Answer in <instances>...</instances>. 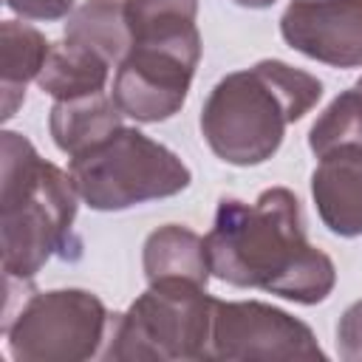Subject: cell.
Here are the masks:
<instances>
[{"label":"cell","mask_w":362,"mask_h":362,"mask_svg":"<svg viewBox=\"0 0 362 362\" xmlns=\"http://www.w3.org/2000/svg\"><path fill=\"white\" fill-rule=\"evenodd\" d=\"M124 17L133 42L173 37L198 28V0H124Z\"/></svg>","instance_id":"obj_16"},{"label":"cell","mask_w":362,"mask_h":362,"mask_svg":"<svg viewBox=\"0 0 362 362\" xmlns=\"http://www.w3.org/2000/svg\"><path fill=\"white\" fill-rule=\"evenodd\" d=\"M51 42L42 31L28 23L6 20L0 25V90H3V119L8 122L25 99V85L40 76Z\"/></svg>","instance_id":"obj_13"},{"label":"cell","mask_w":362,"mask_h":362,"mask_svg":"<svg viewBox=\"0 0 362 362\" xmlns=\"http://www.w3.org/2000/svg\"><path fill=\"white\" fill-rule=\"evenodd\" d=\"M65 40L96 51L110 65H119L133 45V34H130L127 17H124V0H85V3H79L68 14Z\"/></svg>","instance_id":"obj_15"},{"label":"cell","mask_w":362,"mask_h":362,"mask_svg":"<svg viewBox=\"0 0 362 362\" xmlns=\"http://www.w3.org/2000/svg\"><path fill=\"white\" fill-rule=\"evenodd\" d=\"M110 314L85 288H54L28 294L6 317L3 334L17 362H82L107 342Z\"/></svg>","instance_id":"obj_6"},{"label":"cell","mask_w":362,"mask_h":362,"mask_svg":"<svg viewBox=\"0 0 362 362\" xmlns=\"http://www.w3.org/2000/svg\"><path fill=\"white\" fill-rule=\"evenodd\" d=\"M215 297L189 283H150L124 314L110 317L105 359H209Z\"/></svg>","instance_id":"obj_4"},{"label":"cell","mask_w":362,"mask_h":362,"mask_svg":"<svg viewBox=\"0 0 362 362\" xmlns=\"http://www.w3.org/2000/svg\"><path fill=\"white\" fill-rule=\"evenodd\" d=\"M76 0H6V6L23 20H62L74 11Z\"/></svg>","instance_id":"obj_19"},{"label":"cell","mask_w":362,"mask_h":362,"mask_svg":"<svg viewBox=\"0 0 362 362\" xmlns=\"http://www.w3.org/2000/svg\"><path fill=\"white\" fill-rule=\"evenodd\" d=\"M122 116L124 113L119 110L113 96L96 90L74 99H57L48 116V130L54 144L74 158L113 136L122 127Z\"/></svg>","instance_id":"obj_12"},{"label":"cell","mask_w":362,"mask_h":362,"mask_svg":"<svg viewBox=\"0 0 362 362\" xmlns=\"http://www.w3.org/2000/svg\"><path fill=\"white\" fill-rule=\"evenodd\" d=\"M209 359L272 362V359H325L311 328L283 308L257 300H215Z\"/></svg>","instance_id":"obj_8"},{"label":"cell","mask_w":362,"mask_h":362,"mask_svg":"<svg viewBox=\"0 0 362 362\" xmlns=\"http://www.w3.org/2000/svg\"><path fill=\"white\" fill-rule=\"evenodd\" d=\"M359 144L362 147V90H342L311 124L308 147L320 158L337 147Z\"/></svg>","instance_id":"obj_17"},{"label":"cell","mask_w":362,"mask_h":362,"mask_svg":"<svg viewBox=\"0 0 362 362\" xmlns=\"http://www.w3.org/2000/svg\"><path fill=\"white\" fill-rule=\"evenodd\" d=\"M79 192L68 173L6 130L0 139V249L6 280L28 283L54 255L79 257L74 235Z\"/></svg>","instance_id":"obj_2"},{"label":"cell","mask_w":362,"mask_h":362,"mask_svg":"<svg viewBox=\"0 0 362 362\" xmlns=\"http://www.w3.org/2000/svg\"><path fill=\"white\" fill-rule=\"evenodd\" d=\"M107 74H110L107 59H102L96 51L79 42L62 40V42H51L45 65L37 76V85L54 99H74V96L105 90Z\"/></svg>","instance_id":"obj_14"},{"label":"cell","mask_w":362,"mask_h":362,"mask_svg":"<svg viewBox=\"0 0 362 362\" xmlns=\"http://www.w3.org/2000/svg\"><path fill=\"white\" fill-rule=\"evenodd\" d=\"M141 266L147 283H189L206 288L212 277L206 238L178 223L158 226L147 235Z\"/></svg>","instance_id":"obj_11"},{"label":"cell","mask_w":362,"mask_h":362,"mask_svg":"<svg viewBox=\"0 0 362 362\" xmlns=\"http://www.w3.org/2000/svg\"><path fill=\"white\" fill-rule=\"evenodd\" d=\"M79 198L96 212H119L144 201L170 198L189 187V167L136 127H119L68 164Z\"/></svg>","instance_id":"obj_5"},{"label":"cell","mask_w":362,"mask_h":362,"mask_svg":"<svg viewBox=\"0 0 362 362\" xmlns=\"http://www.w3.org/2000/svg\"><path fill=\"white\" fill-rule=\"evenodd\" d=\"M354 88H359V90H362V76H359V82H356V85H354Z\"/></svg>","instance_id":"obj_21"},{"label":"cell","mask_w":362,"mask_h":362,"mask_svg":"<svg viewBox=\"0 0 362 362\" xmlns=\"http://www.w3.org/2000/svg\"><path fill=\"white\" fill-rule=\"evenodd\" d=\"M311 198L320 221L339 238L362 235V147L348 144L320 156L311 173Z\"/></svg>","instance_id":"obj_10"},{"label":"cell","mask_w":362,"mask_h":362,"mask_svg":"<svg viewBox=\"0 0 362 362\" xmlns=\"http://www.w3.org/2000/svg\"><path fill=\"white\" fill-rule=\"evenodd\" d=\"M283 40L331 68L362 65V0H291L280 17Z\"/></svg>","instance_id":"obj_9"},{"label":"cell","mask_w":362,"mask_h":362,"mask_svg":"<svg viewBox=\"0 0 362 362\" xmlns=\"http://www.w3.org/2000/svg\"><path fill=\"white\" fill-rule=\"evenodd\" d=\"M322 96V82L283 59H260L226 74L201 107V136L209 150L235 167L272 158L286 127L300 122Z\"/></svg>","instance_id":"obj_3"},{"label":"cell","mask_w":362,"mask_h":362,"mask_svg":"<svg viewBox=\"0 0 362 362\" xmlns=\"http://www.w3.org/2000/svg\"><path fill=\"white\" fill-rule=\"evenodd\" d=\"M238 6H246V8H266V6H272V3H277V0H235Z\"/></svg>","instance_id":"obj_20"},{"label":"cell","mask_w":362,"mask_h":362,"mask_svg":"<svg viewBox=\"0 0 362 362\" xmlns=\"http://www.w3.org/2000/svg\"><path fill=\"white\" fill-rule=\"evenodd\" d=\"M198 59V28L173 37L133 42L127 57L116 65L113 102L124 116L136 122H164L184 107Z\"/></svg>","instance_id":"obj_7"},{"label":"cell","mask_w":362,"mask_h":362,"mask_svg":"<svg viewBox=\"0 0 362 362\" xmlns=\"http://www.w3.org/2000/svg\"><path fill=\"white\" fill-rule=\"evenodd\" d=\"M206 252L218 280L300 305L322 303L337 283L334 260L308 243L300 201L286 187L263 189L255 204L221 198Z\"/></svg>","instance_id":"obj_1"},{"label":"cell","mask_w":362,"mask_h":362,"mask_svg":"<svg viewBox=\"0 0 362 362\" xmlns=\"http://www.w3.org/2000/svg\"><path fill=\"white\" fill-rule=\"evenodd\" d=\"M337 351L345 362H362V300L348 305L337 325Z\"/></svg>","instance_id":"obj_18"}]
</instances>
